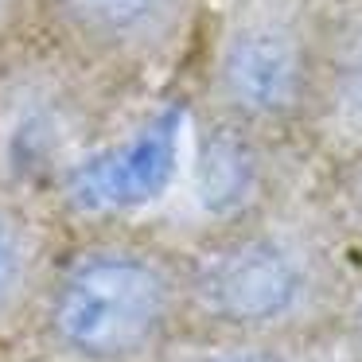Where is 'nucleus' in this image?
<instances>
[{"mask_svg":"<svg viewBox=\"0 0 362 362\" xmlns=\"http://www.w3.org/2000/svg\"><path fill=\"white\" fill-rule=\"evenodd\" d=\"M175 312V273L160 253L117 238L59 253L40 331L78 362H136Z\"/></svg>","mask_w":362,"mask_h":362,"instance_id":"obj_1","label":"nucleus"},{"mask_svg":"<svg viewBox=\"0 0 362 362\" xmlns=\"http://www.w3.org/2000/svg\"><path fill=\"white\" fill-rule=\"evenodd\" d=\"M183 105H164L117 144L90 148L59 183L55 203L71 218L105 222L148 211L180 172Z\"/></svg>","mask_w":362,"mask_h":362,"instance_id":"obj_2","label":"nucleus"},{"mask_svg":"<svg viewBox=\"0 0 362 362\" xmlns=\"http://www.w3.org/2000/svg\"><path fill=\"white\" fill-rule=\"evenodd\" d=\"M187 292L214 320L269 323L296 308L304 269L273 238H242L203 253L191 265Z\"/></svg>","mask_w":362,"mask_h":362,"instance_id":"obj_3","label":"nucleus"},{"mask_svg":"<svg viewBox=\"0 0 362 362\" xmlns=\"http://www.w3.org/2000/svg\"><path fill=\"white\" fill-rule=\"evenodd\" d=\"M63 28L90 51L148 63L172 51L191 16V0H51Z\"/></svg>","mask_w":362,"mask_h":362,"instance_id":"obj_4","label":"nucleus"},{"mask_svg":"<svg viewBox=\"0 0 362 362\" xmlns=\"http://www.w3.org/2000/svg\"><path fill=\"white\" fill-rule=\"evenodd\" d=\"M300 47L284 28L257 24L238 32L222 55V86L250 113H284L300 98Z\"/></svg>","mask_w":362,"mask_h":362,"instance_id":"obj_5","label":"nucleus"},{"mask_svg":"<svg viewBox=\"0 0 362 362\" xmlns=\"http://www.w3.org/2000/svg\"><path fill=\"white\" fill-rule=\"evenodd\" d=\"M59 253L51 250V230L40 222L24 195L0 191V327L20 320L40 323L47 281Z\"/></svg>","mask_w":362,"mask_h":362,"instance_id":"obj_6","label":"nucleus"},{"mask_svg":"<svg viewBox=\"0 0 362 362\" xmlns=\"http://www.w3.org/2000/svg\"><path fill=\"white\" fill-rule=\"evenodd\" d=\"M253 187V160L242 141L230 133H214L203 144L199 160V203L211 214H226L250 195Z\"/></svg>","mask_w":362,"mask_h":362,"instance_id":"obj_7","label":"nucleus"},{"mask_svg":"<svg viewBox=\"0 0 362 362\" xmlns=\"http://www.w3.org/2000/svg\"><path fill=\"white\" fill-rule=\"evenodd\" d=\"M335 90H339V105H343L346 117L362 121V32L346 43V55H343V63H339Z\"/></svg>","mask_w":362,"mask_h":362,"instance_id":"obj_8","label":"nucleus"},{"mask_svg":"<svg viewBox=\"0 0 362 362\" xmlns=\"http://www.w3.org/2000/svg\"><path fill=\"white\" fill-rule=\"evenodd\" d=\"M4 8H8V0H0V12H4Z\"/></svg>","mask_w":362,"mask_h":362,"instance_id":"obj_9","label":"nucleus"}]
</instances>
